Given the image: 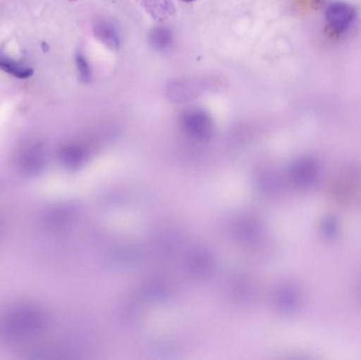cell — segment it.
I'll return each mask as SVG.
<instances>
[{
  "instance_id": "5b68a950",
  "label": "cell",
  "mask_w": 361,
  "mask_h": 360,
  "mask_svg": "<svg viewBox=\"0 0 361 360\" xmlns=\"http://www.w3.org/2000/svg\"><path fill=\"white\" fill-rule=\"evenodd\" d=\"M0 69L10 75L20 80H27L34 74L33 68L0 53Z\"/></svg>"
},
{
  "instance_id": "9c48e42d",
  "label": "cell",
  "mask_w": 361,
  "mask_h": 360,
  "mask_svg": "<svg viewBox=\"0 0 361 360\" xmlns=\"http://www.w3.org/2000/svg\"><path fill=\"white\" fill-rule=\"evenodd\" d=\"M71 1H78V0H71Z\"/></svg>"
},
{
  "instance_id": "6da1fadb",
  "label": "cell",
  "mask_w": 361,
  "mask_h": 360,
  "mask_svg": "<svg viewBox=\"0 0 361 360\" xmlns=\"http://www.w3.org/2000/svg\"><path fill=\"white\" fill-rule=\"evenodd\" d=\"M44 325L46 316L44 312L35 306L25 304L15 306L4 315L1 331L11 340H23L42 331Z\"/></svg>"
},
{
  "instance_id": "277c9868",
  "label": "cell",
  "mask_w": 361,
  "mask_h": 360,
  "mask_svg": "<svg viewBox=\"0 0 361 360\" xmlns=\"http://www.w3.org/2000/svg\"><path fill=\"white\" fill-rule=\"evenodd\" d=\"M19 160L23 173L36 175L42 173L46 167V152L39 146H31L23 151Z\"/></svg>"
},
{
  "instance_id": "7a4b0ae2",
  "label": "cell",
  "mask_w": 361,
  "mask_h": 360,
  "mask_svg": "<svg viewBox=\"0 0 361 360\" xmlns=\"http://www.w3.org/2000/svg\"><path fill=\"white\" fill-rule=\"evenodd\" d=\"M355 18V8L347 2H333L326 11V23L329 27L337 33L347 31Z\"/></svg>"
},
{
  "instance_id": "3957f363",
  "label": "cell",
  "mask_w": 361,
  "mask_h": 360,
  "mask_svg": "<svg viewBox=\"0 0 361 360\" xmlns=\"http://www.w3.org/2000/svg\"><path fill=\"white\" fill-rule=\"evenodd\" d=\"M95 37L111 50H118L121 46L120 34L111 21L104 18H95L92 23Z\"/></svg>"
},
{
  "instance_id": "52a82bcc",
  "label": "cell",
  "mask_w": 361,
  "mask_h": 360,
  "mask_svg": "<svg viewBox=\"0 0 361 360\" xmlns=\"http://www.w3.org/2000/svg\"><path fill=\"white\" fill-rule=\"evenodd\" d=\"M75 63L80 80L85 84H89L92 80V70H91L90 63L85 54H82V52L76 53Z\"/></svg>"
},
{
  "instance_id": "8992f818",
  "label": "cell",
  "mask_w": 361,
  "mask_h": 360,
  "mask_svg": "<svg viewBox=\"0 0 361 360\" xmlns=\"http://www.w3.org/2000/svg\"><path fill=\"white\" fill-rule=\"evenodd\" d=\"M150 44L156 50L165 51L173 44V34L167 27H159L152 30L149 36Z\"/></svg>"
},
{
  "instance_id": "ba28073f",
  "label": "cell",
  "mask_w": 361,
  "mask_h": 360,
  "mask_svg": "<svg viewBox=\"0 0 361 360\" xmlns=\"http://www.w3.org/2000/svg\"><path fill=\"white\" fill-rule=\"evenodd\" d=\"M182 1H184V2H192V1H195V0H182Z\"/></svg>"
}]
</instances>
